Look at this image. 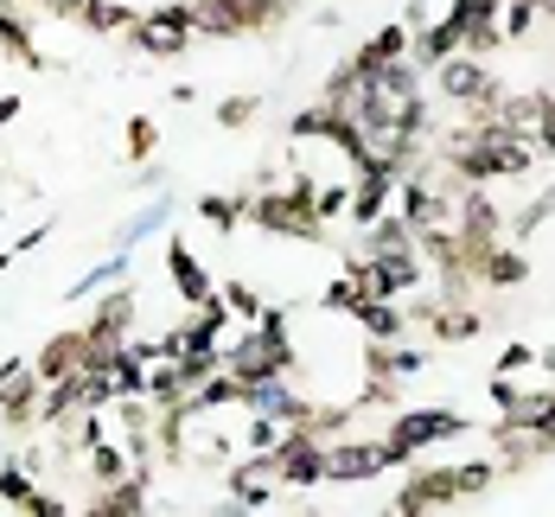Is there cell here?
I'll return each mask as SVG.
<instances>
[{
	"mask_svg": "<svg viewBox=\"0 0 555 517\" xmlns=\"http://www.w3.org/2000/svg\"><path fill=\"white\" fill-rule=\"evenodd\" d=\"M466 435V415L460 409H402L396 422H389V441H396V454H422V448H441V441H460Z\"/></svg>",
	"mask_w": 555,
	"mask_h": 517,
	"instance_id": "obj_1",
	"label": "cell"
},
{
	"mask_svg": "<svg viewBox=\"0 0 555 517\" xmlns=\"http://www.w3.org/2000/svg\"><path fill=\"white\" fill-rule=\"evenodd\" d=\"M396 441H333L326 448V479H345V486H364V479H377V473H389L396 466Z\"/></svg>",
	"mask_w": 555,
	"mask_h": 517,
	"instance_id": "obj_2",
	"label": "cell"
},
{
	"mask_svg": "<svg viewBox=\"0 0 555 517\" xmlns=\"http://www.w3.org/2000/svg\"><path fill=\"white\" fill-rule=\"evenodd\" d=\"M128 39H134L147 57H179L185 46H192V20H185L179 7H167V13H147V20H134V26H128Z\"/></svg>",
	"mask_w": 555,
	"mask_h": 517,
	"instance_id": "obj_3",
	"label": "cell"
},
{
	"mask_svg": "<svg viewBox=\"0 0 555 517\" xmlns=\"http://www.w3.org/2000/svg\"><path fill=\"white\" fill-rule=\"evenodd\" d=\"M33 364H39V377H46V384H64V377H77V371L90 364V333H57V339L46 345Z\"/></svg>",
	"mask_w": 555,
	"mask_h": 517,
	"instance_id": "obj_4",
	"label": "cell"
},
{
	"mask_svg": "<svg viewBox=\"0 0 555 517\" xmlns=\"http://www.w3.org/2000/svg\"><path fill=\"white\" fill-rule=\"evenodd\" d=\"M77 20H83L90 33H121V26H134L121 0H83V7H77Z\"/></svg>",
	"mask_w": 555,
	"mask_h": 517,
	"instance_id": "obj_5",
	"label": "cell"
},
{
	"mask_svg": "<svg viewBox=\"0 0 555 517\" xmlns=\"http://www.w3.org/2000/svg\"><path fill=\"white\" fill-rule=\"evenodd\" d=\"M492 479H499V466H492V460H466V466H453V492H460V499L486 492Z\"/></svg>",
	"mask_w": 555,
	"mask_h": 517,
	"instance_id": "obj_6",
	"label": "cell"
},
{
	"mask_svg": "<svg viewBox=\"0 0 555 517\" xmlns=\"http://www.w3.org/2000/svg\"><path fill=\"white\" fill-rule=\"evenodd\" d=\"M128 147H134V154L147 160V154L160 147V128H154V121H128Z\"/></svg>",
	"mask_w": 555,
	"mask_h": 517,
	"instance_id": "obj_7",
	"label": "cell"
}]
</instances>
